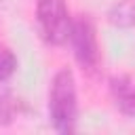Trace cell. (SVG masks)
I'll return each instance as SVG.
<instances>
[{
    "label": "cell",
    "mask_w": 135,
    "mask_h": 135,
    "mask_svg": "<svg viewBox=\"0 0 135 135\" xmlns=\"http://www.w3.org/2000/svg\"><path fill=\"white\" fill-rule=\"evenodd\" d=\"M108 84H110V95L116 108L124 116L135 118V82L124 74H114Z\"/></svg>",
    "instance_id": "cell-4"
},
{
    "label": "cell",
    "mask_w": 135,
    "mask_h": 135,
    "mask_svg": "<svg viewBox=\"0 0 135 135\" xmlns=\"http://www.w3.org/2000/svg\"><path fill=\"white\" fill-rule=\"evenodd\" d=\"M108 21L118 27L135 25V0H116L108 11Z\"/></svg>",
    "instance_id": "cell-5"
},
{
    "label": "cell",
    "mask_w": 135,
    "mask_h": 135,
    "mask_svg": "<svg viewBox=\"0 0 135 135\" xmlns=\"http://www.w3.org/2000/svg\"><path fill=\"white\" fill-rule=\"evenodd\" d=\"M76 80L70 68H61L53 74L49 86V118L57 133H72L76 129Z\"/></svg>",
    "instance_id": "cell-1"
},
{
    "label": "cell",
    "mask_w": 135,
    "mask_h": 135,
    "mask_svg": "<svg viewBox=\"0 0 135 135\" xmlns=\"http://www.w3.org/2000/svg\"><path fill=\"white\" fill-rule=\"evenodd\" d=\"M23 103L19 97H15L13 93H2L0 95V124H11L19 112H21Z\"/></svg>",
    "instance_id": "cell-6"
},
{
    "label": "cell",
    "mask_w": 135,
    "mask_h": 135,
    "mask_svg": "<svg viewBox=\"0 0 135 135\" xmlns=\"http://www.w3.org/2000/svg\"><path fill=\"white\" fill-rule=\"evenodd\" d=\"M15 70H17V57L13 49L6 44H0V82L8 80L15 74Z\"/></svg>",
    "instance_id": "cell-7"
},
{
    "label": "cell",
    "mask_w": 135,
    "mask_h": 135,
    "mask_svg": "<svg viewBox=\"0 0 135 135\" xmlns=\"http://www.w3.org/2000/svg\"><path fill=\"white\" fill-rule=\"evenodd\" d=\"M36 21L42 38L51 44H63L70 36L72 17L65 0H38Z\"/></svg>",
    "instance_id": "cell-3"
},
{
    "label": "cell",
    "mask_w": 135,
    "mask_h": 135,
    "mask_svg": "<svg viewBox=\"0 0 135 135\" xmlns=\"http://www.w3.org/2000/svg\"><path fill=\"white\" fill-rule=\"evenodd\" d=\"M68 38L80 68L91 76L97 74L99 63H101V53H99V42H97V30L91 15H78L76 19H72Z\"/></svg>",
    "instance_id": "cell-2"
}]
</instances>
